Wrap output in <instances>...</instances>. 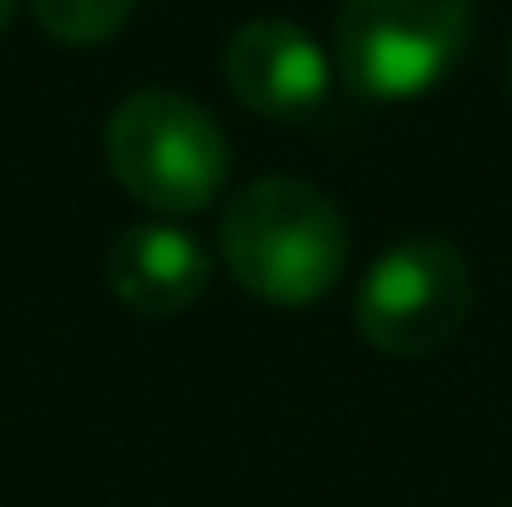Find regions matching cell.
Masks as SVG:
<instances>
[{
	"label": "cell",
	"instance_id": "1",
	"mask_svg": "<svg viewBox=\"0 0 512 507\" xmlns=\"http://www.w3.org/2000/svg\"><path fill=\"white\" fill-rule=\"evenodd\" d=\"M218 251L246 295L267 306H316L344 279L349 219L311 180L267 175L224 208Z\"/></svg>",
	"mask_w": 512,
	"mask_h": 507
},
{
	"label": "cell",
	"instance_id": "2",
	"mask_svg": "<svg viewBox=\"0 0 512 507\" xmlns=\"http://www.w3.org/2000/svg\"><path fill=\"white\" fill-rule=\"evenodd\" d=\"M109 175L153 213H202L229 180V137L197 99L142 88L104 126Z\"/></svg>",
	"mask_w": 512,
	"mask_h": 507
},
{
	"label": "cell",
	"instance_id": "3",
	"mask_svg": "<svg viewBox=\"0 0 512 507\" xmlns=\"http://www.w3.org/2000/svg\"><path fill=\"white\" fill-rule=\"evenodd\" d=\"M474 39V0H344L338 71L360 99L409 104L442 88Z\"/></svg>",
	"mask_w": 512,
	"mask_h": 507
},
{
	"label": "cell",
	"instance_id": "4",
	"mask_svg": "<svg viewBox=\"0 0 512 507\" xmlns=\"http://www.w3.org/2000/svg\"><path fill=\"white\" fill-rule=\"evenodd\" d=\"M474 306V273L442 235H409L371 262L355 289V328L371 349L398 360L453 344Z\"/></svg>",
	"mask_w": 512,
	"mask_h": 507
},
{
	"label": "cell",
	"instance_id": "5",
	"mask_svg": "<svg viewBox=\"0 0 512 507\" xmlns=\"http://www.w3.org/2000/svg\"><path fill=\"white\" fill-rule=\"evenodd\" d=\"M224 82L251 115L306 120L327 104L333 60L289 17H251L224 44Z\"/></svg>",
	"mask_w": 512,
	"mask_h": 507
},
{
	"label": "cell",
	"instance_id": "6",
	"mask_svg": "<svg viewBox=\"0 0 512 507\" xmlns=\"http://www.w3.org/2000/svg\"><path fill=\"white\" fill-rule=\"evenodd\" d=\"M109 289L120 306H131L137 317H180L186 306H197L207 289V246L191 229L158 219V224H131L109 240L104 257Z\"/></svg>",
	"mask_w": 512,
	"mask_h": 507
},
{
	"label": "cell",
	"instance_id": "7",
	"mask_svg": "<svg viewBox=\"0 0 512 507\" xmlns=\"http://www.w3.org/2000/svg\"><path fill=\"white\" fill-rule=\"evenodd\" d=\"M28 6H33V17H39V28L50 33V39L88 50V44H109L126 28L137 0H28Z\"/></svg>",
	"mask_w": 512,
	"mask_h": 507
},
{
	"label": "cell",
	"instance_id": "8",
	"mask_svg": "<svg viewBox=\"0 0 512 507\" xmlns=\"http://www.w3.org/2000/svg\"><path fill=\"white\" fill-rule=\"evenodd\" d=\"M11 17H17V0H0V33L11 28Z\"/></svg>",
	"mask_w": 512,
	"mask_h": 507
},
{
	"label": "cell",
	"instance_id": "9",
	"mask_svg": "<svg viewBox=\"0 0 512 507\" xmlns=\"http://www.w3.org/2000/svg\"><path fill=\"white\" fill-rule=\"evenodd\" d=\"M507 77H512V55H507Z\"/></svg>",
	"mask_w": 512,
	"mask_h": 507
}]
</instances>
